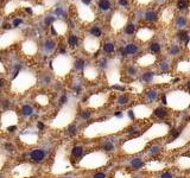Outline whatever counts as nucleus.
<instances>
[{
  "label": "nucleus",
  "mask_w": 190,
  "mask_h": 178,
  "mask_svg": "<svg viewBox=\"0 0 190 178\" xmlns=\"http://www.w3.org/2000/svg\"><path fill=\"white\" fill-rule=\"evenodd\" d=\"M128 23V16L122 11H115L111 18V27L114 31H120Z\"/></svg>",
  "instance_id": "obj_1"
},
{
  "label": "nucleus",
  "mask_w": 190,
  "mask_h": 178,
  "mask_svg": "<svg viewBox=\"0 0 190 178\" xmlns=\"http://www.w3.org/2000/svg\"><path fill=\"white\" fill-rule=\"evenodd\" d=\"M76 10L78 18L84 23H92L95 20V12L93 11V8L90 6L83 5L78 1L76 4Z\"/></svg>",
  "instance_id": "obj_2"
},
{
  "label": "nucleus",
  "mask_w": 190,
  "mask_h": 178,
  "mask_svg": "<svg viewBox=\"0 0 190 178\" xmlns=\"http://www.w3.org/2000/svg\"><path fill=\"white\" fill-rule=\"evenodd\" d=\"M20 35H22V32L17 29L6 31L5 33L0 35V47H4L12 44V43H14L18 38H20Z\"/></svg>",
  "instance_id": "obj_3"
},
{
  "label": "nucleus",
  "mask_w": 190,
  "mask_h": 178,
  "mask_svg": "<svg viewBox=\"0 0 190 178\" xmlns=\"http://www.w3.org/2000/svg\"><path fill=\"white\" fill-rule=\"evenodd\" d=\"M22 6H25V7H31V4L30 2H26V1H22V0H11L10 2H7L4 8V12L5 14H11L16 11L17 8L22 7Z\"/></svg>",
  "instance_id": "obj_4"
},
{
  "label": "nucleus",
  "mask_w": 190,
  "mask_h": 178,
  "mask_svg": "<svg viewBox=\"0 0 190 178\" xmlns=\"http://www.w3.org/2000/svg\"><path fill=\"white\" fill-rule=\"evenodd\" d=\"M51 27H52V32L55 35L63 36L65 35V32L68 31V24L65 23L64 20L56 19V20H53V23L51 24Z\"/></svg>",
  "instance_id": "obj_5"
},
{
  "label": "nucleus",
  "mask_w": 190,
  "mask_h": 178,
  "mask_svg": "<svg viewBox=\"0 0 190 178\" xmlns=\"http://www.w3.org/2000/svg\"><path fill=\"white\" fill-rule=\"evenodd\" d=\"M83 45H84V49L87 51H96L99 49L100 42H99V38L89 36V37H86V39L83 42Z\"/></svg>",
  "instance_id": "obj_6"
},
{
  "label": "nucleus",
  "mask_w": 190,
  "mask_h": 178,
  "mask_svg": "<svg viewBox=\"0 0 190 178\" xmlns=\"http://www.w3.org/2000/svg\"><path fill=\"white\" fill-rule=\"evenodd\" d=\"M154 35V31L150 27H142L137 31V38L140 39V41L145 42L148 41L150 38H152Z\"/></svg>",
  "instance_id": "obj_7"
},
{
  "label": "nucleus",
  "mask_w": 190,
  "mask_h": 178,
  "mask_svg": "<svg viewBox=\"0 0 190 178\" xmlns=\"http://www.w3.org/2000/svg\"><path fill=\"white\" fill-rule=\"evenodd\" d=\"M30 158L32 161H36V163H41L44 160L45 158V152L43 150H33L31 154H30Z\"/></svg>",
  "instance_id": "obj_8"
},
{
  "label": "nucleus",
  "mask_w": 190,
  "mask_h": 178,
  "mask_svg": "<svg viewBox=\"0 0 190 178\" xmlns=\"http://www.w3.org/2000/svg\"><path fill=\"white\" fill-rule=\"evenodd\" d=\"M173 16H175V14H173V10H172L171 7H166V8H164L163 12H162V22L165 24L171 23Z\"/></svg>",
  "instance_id": "obj_9"
},
{
  "label": "nucleus",
  "mask_w": 190,
  "mask_h": 178,
  "mask_svg": "<svg viewBox=\"0 0 190 178\" xmlns=\"http://www.w3.org/2000/svg\"><path fill=\"white\" fill-rule=\"evenodd\" d=\"M139 51V47L137 45L136 43H128L126 44V47L124 49V52H125V56L127 55H134Z\"/></svg>",
  "instance_id": "obj_10"
},
{
  "label": "nucleus",
  "mask_w": 190,
  "mask_h": 178,
  "mask_svg": "<svg viewBox=\"0 0 190 178\" xmlns=\"http://www.w3.org/2000/svg\"><path fill=\"white\" fill-rule=\"evenodd\" d=\"M187 24H188V19H187L185 16H182V14H181V16L176 17V19H175V26L178 27V29L184 30V27L187 26Z\"/></svg>",
  "instance_id": "obj_11"
},
{
  "label": "nucleus",
  "mask_w": 190,
  "mask_h": 178,
  "mask_svg": "<svg viewBox=\"0 0 190 178\" xmlns=\"http://www.w3.org/2000/svg\"><path fill=\"white\" fill-rule=\"evenodd\" d=\"M23 50L25 52H36V50H37L36 43L33 41H26L23 44Z\"/></svg>",
  "instance_id": "obj_12"
},
{
  "label": "nucleus",
  "mask_w": 190,
  "mask_h": 178,
  "mask_svg": "<svg viewBox=\"0 0 190 178\" xmlns=\"http://www.w3.org/2000/svg\"><path fill=\"white\" fill-rule=\"evenodd\" d=\"M98 7L102 12H108L112 8V4L109 0H98Z\"/></svg>",
  "instance_id": "obj_13"
},
{
  "label": "nucleus",
  "mask_w": 190,
  "mask_h": 178,
  "mask_svg": "<svg viewBox=\"0 0 190 178\" xmlns=\"http://www.w3.org/2000/svg\"><path fill=\"white\" fill-rule=\"evenodd\" d=\"M144 20H146L148 23H153L157 20V13L152 10H148L144 13Z\"/></svg>",
  "instance_id": "obj_14"
},
{
  "label": "nucleus",
  "mask_w": 190,
  "mask_h": 178,
  "mask_svg": "<svg viewBox=\"0 0 190 178\" xmlns=\"http://www.w3.org/2000/svg\"><path fill=\"white\" fill-rule=\"evenodd\" d=\"M55 47H56V42L53 39H47L43 44V49L47 52H51L52 50H55Z\"/></svg>",
  "instance_id": "obj_15"
},
{
  "label": "nucleus",
  "mask_w": 190,
  "mask_h": 178,
  "mask_svg": "<svg viewBox=\"0 0 190 178\" xmlns=\"http://www.w3.org/2000/svg\"><path fill=\"white\" fill-rule=\"evenodd\" d=\"M89 33H90L92 37L100 38L101 36H102V29H101V26H99V25H94V26H92V27L89 29Z\"/></svg>",
  "instance_id": "obj_16"
},
{
  "label": "nucleus",
  "mask_w": 190,
  "mask_h": 178,
  "mask_svg": "<svg viewBox=\"0 0 190 178\" xmlns=\"http://www.w3.org/2000/svg\"><path fill=\"white\" fill-rule=\"evenodd\" d=\"M154 61V56L153 55H151V53H148V55H145V56H142V58L139 59V63H142V65H148L151 64L152 62Z\"/></svg>",
  "instance_id": "obj_17"
},
{
  "label": "nucleus",
  "mask_w": 190,
  "mask_h": 178,
  "mask_svg": "<svg viewBox=\"0 0 190 178\" xmlns=\"http://www.w3.org/2000/svg\"><path fill=\"white\" fill-rule=\"evenodd\" d=\"M102 49H103L105 52L112 53L115 51V45H114V43H112V42H106V43L102 45Z\"/></svg>",
  "instance_id": "obj_18"
},
{
  "label": "nucleus",
  "mask_w": 190,
  "mask_h": 178,
  "mask_svg": "<svg viewBox=\"0 0 190 178\" xmlns=\"http://www.w3.org/2000/svg\"><path fill=\"white\" fill-rule=\"evenodd\" d=\"M47 8H45V6L44 5H32L31 7V13H33V14H42V13H44Z\"/></svg>",
  "instance_id": "obj_19"
},
{
  "label": "nucleus",
  "mask_w": 190,
  "mask_h": 178,
  "mask_svg": "<svg viewBox=\"0 0 190 178\" xmlns=\"http://www.w3.org/2000/svg\"><path fill=\"white\" fill-rule=\"evenodd\" d=\"M78 42H80V39H78V37H77L76 35H70L68 37V44H69V47H77V45H78Z\"/></svg>",
  "instance_id": "obj_20"
},
{
  "label": "nucleus",
  "mask_w": 190,
  "mask_h": 178,
  "mask_svg": "<svg viewBox=\"0 0 190 178\" xmlns=\"http://www.w3.org/2000/svg\"><path fill=\"white\" fill-rule=\"evenodd\" d=\"M166 114H168V111H166L165 108H163V107H158V108H156L154 109V115L157 116V118H165Z\"/></svg>",
  "instance_id": "obj_21"
},
{
  "label": "nucleus",
  "mask_w": 190,
  "mask_h": 178,
  "mask_svg": "<svg viewBox=\"0 0 190 178\" xmlns=\"http://www.w3.org/2000/svg\"><path fill=\"white\" fill-rule=\"evenodd\" d=\"M178 38H179L181 41H184L185 42V44L188 45V43H189V33H188V31L181 30V31L178 32Z\"/></svg>",
  "instance_id": "obj_22"
},
{
  "label": "nucleus",
  "mask_w": 190,
  "mask_h": 178,
  "mask_svg": "<svg viewBox=\"0 0 190 178\" xmlns=\"http://www.w3.org/2000/svg\"><path fill=\"white\" fill-rule=\"evenodd\" d=\"M125 32H126V35H130V36L133 35V33L136 32V24L134 23L126 24V26H125Z\"/></svg>",
  "instance_id": "obj_23"
},
{
  "label": "nucleus",
  "mask_w": 190,
  "mask_h": 178,
  "mask_svg": "<svg viewBox=\"0 0 190 178\" xmlns=\"http://www.w3.org/2000/svg\"><path fill=\"white\" fill-rule=\"evenodd\" d=\"M32 113H33V108L31 106H29V105L23 106V108H22V114H23V115L29 116V115H32Z\"/></svg>",
  "instance_id": "obj_24"
},
{
  "label": "nucleus",
  "mask_w": 190,
  "mask_h": 178,
  "mask_svg": "<svg viewBox=\"0 0 190 178\" xmlns=\"http://www.w3.org/2000/svg\"><path fill=\"white\" fill-rule=\"evenodd\" d=\"M176 7H177L179 11H184L188 8V0H178L177 4H176Z\"/></svg>",
  "instance_id": "obj_25"
},
{
  "label": "nucleus",
  "mask_w": 190,
  "mask_h": 178,
  "mask_svg": "<svg viewBox=\"0 0 190 178\" xmlns=\"http://www.w3.org/2000/svg\"><path fill=\"white\" fill-rule=\"evenodd\" d=\"M131 164H132V167L134 170H139V169H142V166H144V161H142L140 159H133Z\"/></svg>",
  "instance_id": "obj_26"
},
{
  "label": "nucleus",
  "mask_w": 190,
  "mask_h": 178,
  "mask_svg": "<svg viewBox=\"0 0 190 178\" xmlns=\"http://www.w3.org/2000/svg\"><path fill=\"white\" fill-rule=\"evenodd\" d=\"M83 152V148L81 146H75V147L72 148V151H71V153H72V157H75V158H78V157H81V154Z\"/></svg>",
  "instance_id": "obj_27"
},
{
  "label": "nucleus",
  "mask_w": 190,
  "mask_h": 178,
  "mask_svg": "<svg viewBox=\"0 0 190 178\" xmlns=\"http://www.w3.org/2000/svg\"><path fill=\"white\" fill-rule=\"evenodd\" d=\"M160 49H162V47H160L159 43H152L150 45V51L152 53H158L160 51Z\"/></svg>",
  "instance_id": "obj_28"
},
{
  "label": "nucleus",
  "mask_w": 190,
  "mask_h": 178,
  "mask_svg": "<svg viewBox=\"0 0 190 178\" xmlns=\"http://www.w3.org/2000/svg\"><path fill=\"white\" fill-rule=\"evenodd\" d=\"M154 74L152 71H148V72H145L144 75H142V81H145V82H151L152 81V78H153Z\"/></svg>",
  "instance_id": "obj_29"
},
{
  "label": "nucleus",
  "mask_w": 190,
  "mask_h": 178,
  "mask_svg": "<svg viewBox=\"0 0 190 178\" xmlns=\"http://www.w3.org/2000/svg\"><path fill=\"white\" fill-rule=\"evenodd\" d=\"M179 51H181V49H179V47H178V45H176V44L171 45L170 50H169L170 55H172V56H177L178 53H179Z\"/></svg>",
  "instance_id": "obj_30"
},
{
  "label": "nucleus",
  "mask_w": 190,
  "mask_h": 178,
  "mask_svg": "<svg viewBox=\"0 0 190 178\" xmlns=\"http://www.w3.org/2000/svg\"><path fill=\"white\" fill-rule=\"evenodd\" d=\"M84 65H86V62L83 61V59H76V62H75V68H76V70H82L83 68H84Z\"/></svg>",
  "instance_id": "obj_31"
},
{
  "label": "nucleus",
  "mask_w": 190,
  "mask_h": 178,
  "mask_svg": "<svg viewBox=\"0 0 190 178\" xmlns=\"http://www.w3.org/2000/svg\"><path fill=\"white\" fill-rule=\"evenodd\" d=\"M22 24H23V18L17 17V18H14V19L12 20V26H13L14 29H17L18 26H20Z\"/></svg>",
  "instance_id": "obj_32"
},
{
  "label": "nucleus",
  "mask_w": 190,
  "mask_h": 178,
  "mask_svg": "<svg viewBox=\"0 0 190 178\" xmlns=\"http://www.w3.org/2000/svg\"><path fill=\"white\" fill-rule=\"evenodd\" d=\"M156 97H157V90L156 89H152V90H150L148 93V99L150 101L156 100Z\"/></svg>",
  "instance_id": "obj_33"
},
{
  "label": "nucleus",
  "mask_w": 190,
  "mask_h": 178,
  "mask_svg": "<svg viewBox=\"0 0 190 178\" xmlns=\"http://www.w3.org/2000/svg\"><path fill=\"white\" fill-rule=\"evenodd\" d=\"M127 101H128V97L126 96V95H121V96H119L118 100H117V102H118L119 105H126L127 103Z\"/></svg>",
  "instance_id": "obj_34"
},
{
  "label": "nucleus",
  "mask_w": 190,
  "mask_h": 178,
  "mask_svg": "<svg viewBox=\"0 0 190 178\" xmlns=\"http://www.w3.org/2000/svg\"><path fill=\"white\" fill-rule=\"evenodd\" d=\"M68 133H69V136H75L77 133V127L75 125H70L69 127H68Z\"/></svg>",
  "instance_id": "obj_35"
},
{
  "label": "nucleus",
  "mask_w": 190,
  "mask_h": 178,
  "mask_svg": "<svg viewBox=\"0 0 190 178\" xmlns=\"http://www.w3.org/2000/svg\"><path fill=\"white\" fill-rule=\"evenodd\" d=\"M137 72H138V70H137L136 67L131 65V67H128V68H127V74H128V75H131V76H136Z\"/></svg>",
  "instance_id": "obj_36"
},
{
  "label": "nucleus",
  "mask_w": 190,
  "mask_h": 178,
  "mask_svg": "<svg viewBox=\"0 0 190 178\" xmlns=\"http://www.w3.org/2000/svg\"><path fill=\"white\" fill-rule=\"evenodd\" d=\"M103 150H105V151H107V152L113 151V150H114V145H113L112 142H109V141L105 142V145H103Z\"/></svg>",
  "instance_id": "obj_37"
},
{
  "label": "nucleus",
  "mask_w": 190,
  "mask_h": 178,
  "mask_svg": "<svg viewBox=\"0 0 190 178\" xmlns=\"http://www.w3.org/2000/svg\"><path fill=\"white\" fill-rule=\"evenodd\" d=\"M53 20H55V19H53L52 16H48V17L45 18V19H44V24H45V25L52 24V23H53Z\"/></svg>",
  "instance_id": "obj_38"
},
{
  "label": "nucleus",
  "mask_w": 190,
  "mask_h": 178,
  "mask_svg": "<svg viewBox=\"0 0 190 178\" xmlns=\"http://www.w3.org/2000/svg\"><path fill=\"white\" fill-rule=\"evenodd\" d=\"M118 5L120 7H127L128 6V0H118Z\"/></svg>",
  "instance_id": "obj_39"
},
{
  "label": "nucleus",
  "mask_w": 190,
  "mask_h": 178,
  "mask_svg": "<svg viewBox=\"0 0 190 178\" xmlns=\"http://www.w3.org/2000/svg\"><path fill=\"white\" fill-rule=\"evenodd\" d=\"M138 4H140V5H148V4H150L152 0H136Z\"/></svg>",
  "instance_id": "obj_40"
},
{
  "label": "nucleus",
  "mask_w": 190,
  "mask_h": 178,
  "mask_svg": "<svg viewBox=\"0 0 190 178\" xmlns=\"http://www.w3.org/2000/svg\"><path fill=\"white\" fill-rule=\"evenodd\" d=\"M168 68H169L168 62H165V61H164V62H162V63H160V69H162V70H166Z\"/></svg>",
  "instance_id": "obj_41"
},
{
  "label": "nucleus",
  "mask_w": 190,
  "mask_h": 178,
  "mask_svg": "<svg viewBox=\"0 0 190 178\" xmlns=\"http://www.w3.org/2000/svg\"><path fill=\"white\" fill-rule=\"evenodd\" d=\"M81 115H82L83 119H89V116H90V112H89V111H83Z\"/></svg>",
  "instance_id": "obj_42"
},
{
  "label": "nucleus",
  "mask_w": 190,
  "mask_h": 178,
  "mask_svg": "<svg viewBox=\"0 0 190 178\" xmlns=\"http://www.w3.org/2000/svg\"><path fill=\"white\" fill-rule=\"evenodd\" d=\"M159 178H173V176H172V173H170V172H165V173H163Z\"/></svg>",
  "instance_id": "obj_43"
},
{
  "label": "nucleus",
  "mask_w": 190,
  "mask_h": 178,
  "mask_svg": "<svg viewBox=\"0 0 190 178\" xmlns=\"http://www.w3.org/2000/svg\"><path fill=\"white\" fill-rule=\"evenodd\" d=\"M62 13H63V8H62V7H57V8L55 10V14H57V17L61 16Z\"/></svg>",
  "instance_id": "obj_44"
},
{
  "label": "nucleus",
  "mask_w": 190,
  "mask_h": 178,
  "mask_svg": "<svg viewBox=\"0 0 190 178\" xmlns=\"http://www.w3.org/2000/svg\"><path fill=\"white\" fill-rule=\"evenodd\" d=\"M94 178H106V175L102 173V172H99V173H95Z\"/></svg>",
  "instance_id": "obj_45"
},
{
  "label": "nucleus",
  "mask_w": 190,
  "mask_h": 178,
  "mask_svg": "<svg viewBox=\"0 0 190 178\" xmlns=\"http://www.w3.org/2000/svg\"><path fill=\"white\" fill-rule=\"evenodd\" d=\"M80 2H81V4H83V5L90 6V2H92V0H80Z\"/></svg>",
  "instance_id": "obj_46"
},
{
  "label": "nucleus",
  "mask_w": 190,
  "mask_h": 178,
  "mask_svg": "<svg viewBox=\"0 0 190 178\" xmlns=\"http://www.w3.org/2000/svg\"><path fill=\"white\" fill-rule=\"evenodd\" d=\"M151 152H152V153H158V152H159V147H152L151 148Z\"/></svg>",
  "instance_id": "obj_47"
},
{
  "label": "nucleus",
  "mask_w": 190,
  "mask_h": 178,
  "mask_svg": "<svg viewBox=\"0 0 190 178\" xmlns=\"http://www.w3.org/2000/svg\"><path fill=\"white\" fill-rule=\"evenodd\" d=\"M67 100H68L67 95H63V96H62V99H61V103H65V102H67Z\"/></svg>",
  "instance_id": "obj_48"
},
{
  "label": "nucleus",
  "mask_w": 190,
  "mask_h": 178,
  "mask_svg": "<svg viewBox=\"0 0 190 178\" xmlns=\"http://www.w3.org/2000/svg\"><path fill=\"white\" fill-rule=\"evenodd\" d=\"M128 115H130V118L133 120L134 119V114H133V111H128Z\"/></svg>",
  "instance_id": "obj_49"
},
{
  "label": "nucleus",
  "mask_w": 190,
  "mask_h": 178,
  "mask_svg": "<svg viewBox=\"0 0 190 178\" xmlns=\"http://www.w3.org/2000/svg\"><path fill=\"white\" fill-rule=\"evenodd\" d=\"M6 148H7L8 151H12V150H13V146L10 145V144H6Z\"/></svg>",
  "instance_id": "obj_50"
},
{
  "label": "nucleus",
  "mask_w": 190,
  "mask_h": 178,
  "mask_svg": "<svg viewBox=\"0 0 190 178\" xmlns=\"http://www.w3.org/2000/svg\"><path fill=\"white\" fill-rule=\"evenodd\" d=\"M16 128H17L16 126H12V127H8V128H7V131H10V132H13V131L16 130Z\"/></svg>",
  "instance_id": "obj_51"
},
{
  "label": "nucleus",
  "mask_w": 190,
  "mask_h": 178,
  "mask_svg": "<svg viewBox=\"0 0 190 178\" xmlns=\"http://www.w3.org/2000/svg\"><path fill=\"white\" fill-rule=\"evenodd\" d=\"M4 84H5V81H4L2 78H0V88H1V87H4Z\"/></svg>",
  "instance_id": "obj_52"
},
{
  "label": "nucleus",
  "mask_w": 190,
  "mask_h": 178,
  "mask_svg": "<svg viewBox=\"0 0 190 178\" xmlns=\"http://www.w3.org/2000/svg\"><path fill=\"white\" fill-rule=\"evenodd\" d=\"M115 116H118V118L122 116V113H121V112H117V113H115Z\"/></svg>",
  "instance_id": "obj_53"
},
{
  "label": "nucleus",
  "mask_w": 190,
  "mask_h": 178,
  "mask_svg": "<svg viewBox=\"0 0 190 178\" xmlns=\"http://www.w3.org/2000/svg\"><path fill=\"white\" fill-rule=\"evenodd\" d=\"M37 126H38V128H41V130L43 128V127H44V125L42 124V122H38V124H37Z\"/></svg>",
  "instance_id": "obj_54"
},
{
  "label": "nucleus",
  "mask_w": 190,
  "mask_h": 178,
  "mask_svg": "<svg viewBox=\"0 0 190 178\" xmlns=\"http://www.w3.org/2000/svg\"><path fill=\"white\" fill-rule=\"evenodd\" d=\"M163 103H164V105H166V103H168V102H166V97H165V96H163Z\"/></svg>",
  "instance_id": "obj_55"
},
{
  "label": "nucleus",
  "mask_w": 190,
  "mask_h": 178,
  "mask_svg": "<svg viewBox=\"0 0 190 178\" xmlns=\"http://www.w3.org/2000/svg\"><path fill=\"white\" fill-rule=\"evenodd\" d=\"M158 1H164V0H158Z\"/></svg>",
  "instance_id": "obj_56"
}]
</instances>
